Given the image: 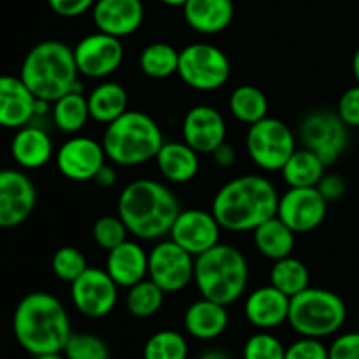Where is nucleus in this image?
Segmentation results:
<instances>
[{
  "instance_id": "nucleus-42",
  "label": "nucleus",
  "mask_w": 359,
  "mask_h": 359,
  "mask_svg": "<svg viewBox=\"0 0 359 359\" xmlns=\"http://www.w3.org/2000/svg\"><path fill=\"white\" fill-rule=\"evenodd\" d=\"M330 359H359V332L339 335L328 347Z\"/></svg>"
},
{
  "instance_id": "nucleus-2",
  "label": "nucleus",
  "mask_w": 359,
  "mask_h": 359,
  "mask_svg": "<svg viewBox=\"0 0 359 359\" xmlns=\"http://www.w3.org/2000/svg\"><path fill=\"white\" fill-rule=\"evenodd\" d=\"M16 342L32 356L63 353L72 335L65 305L51 293L34 291L18 302L13 314Z\"/></svg>"
},
{
  "instance_id": "nucleus-45",
  "label": "nucleus",
  "mask_w": 359,
  "mask_h": 359,
  "mask_svg": "<svg viewBox=\"0 0 359 359\" xmlns=\"http://www.w3.org/2000/svg\"><path fill=\"white\" fill-rule=\"evenodd\" d=\"M212 158H214V163H216L217 167L230 168L233 167L235 161H237V151H235V147L231 146V144L223 142L216 151H214Z\"/></svg>"
},
{
  "instance_id": "nucleus-27",
  "label": "nucleus",
  "mask_w": 359,
  "mask_h": 359,
  "mask_svg": "<svg viewBox=\"0 0 359 359\" xmlns=\"http://www.w3.org/2000/svg\"><path fill=\"white\" fill-rule=\"evenodd\" d=\"M252 241H255L256 249L266 259L287 258L293 255L294 244H297V233L287 226L284 221L273 216L272 219L265 221L252 231Z\"/></svg>"
},
{
  "instance_id": "nucleus-32",
  "label": "nucleus",
  "mask_w": 359,
  "mask_h": 359,
  "mask_svg": "<svg viewBox=\"0 0 359 359\" xmlns=\"http://www.w3.org/2000/svg\"><path fill=\"white\" fill-rule=\"evenodd\" d=\"M270 284L293 298L311 286V272L302 259L287 256L273 262L270 270Z\"/></svg>"
},
{
  "instance_id": "nucleus-5",
  "label": "nucleus",
  "mask_w": 359,
  "mask_h": 359,
  "mask_svg": "<svg viewBox=\"0 0 359 359\" xmlns=\"http://www.w3.org/2000/svg\"><path fill=\"white\" fill-rule=\"evenodd\" d=\"M193 283L200 297L228 307L248 290L249 263L241 249L219 242L195 258Z\"/></svg>"
},
{
  "instance_id": "nucleus-43",
  "label": "nucleus",
  "mask_w": 359,
  "mask_h": 359,
  "mask_svg": "<svg viewBox=\"0 0 359 359\" xmlns=\"http://www.w3.org/2000/svg\"><path fill=\"white\" fill-rule=\"evenodd\" d=\"M97 0H48L55 14L62 18H77L93 9Z\"/></svg>"
},
{
  "instance_id": "nucleus-44",
  "label": "nucleus",
  "mask_w": 359,
  "mask_h": 359,
  "mask_svg": "<svg viewBox=\"0 0 359 359\" xmlns=\"http://www.w3.org/2000/svg\"><path fill=\"white\" fill-rule=\"evenodd\" d=\"M316 188L321 191V195L325 196L328 202H335V200L342 198V196L346 195L347 182L340 174H325Z\"/></svg>"
},
{
  "instance_id": "nucleus-35",
  "label": "nucleus",
  "mask_w": 359,
  "mask_h": 359,
  "mask_svg": "<svg viewBox=\"0 0 359 359\" xmlns=\"http://www.w3.org/2000/svg\"><path fill=\"white\" fill-rule=\"evenodd\" d=\"M189 347L184 337L174 330H161L151 335L144 346V359H186Z\"/></svg>"
},
{
  "instance_id": "nucleus-31",
  "label": "nucleus",
  "mask_w": 359,
  "mask_h": 359,
  "mask_svg": "<svg viewBox=\"0 0 359 359\" xmlns=\"http://www.w3.org/2000/svg\"><path fill=\"white\" fill-rule=\"evenodd\" d=\"M228 109L237 121L251 126L269 116V98L259 88L242 84L231 91Z\"/></svg>"
},
{
  "instance_id": "nucleus-29",
  "label": "nucleus",
  "mask_w": 359,
  "mask_h": 359,
  "mask_svg": "<svg viewBox=\"0 0 359 359\" xmlns=\"http://www.w3.org/2000/svg\"><path fill=\"white\" fill-rule=\"evenodd\" d=\"M280 174L290 188H316L326 174V163L314 151L302 147L291 154Z\"/></svg>"
},
{
  "instance_id": "nucleus-18",
  "label": "nucleus",
  "mask_w": 359,
  "mask_h": 359,
  "mask_svg": "<svg viewBox=\"0 0 359 359\" xmlns=\"http://www.w3.org/2000/svg\"><path fill=\"white\" fill-rule=\"evenodd\" d=\"M182 140L198 154H212L226 142V121L212 105H195L182 118Z\"/></svg>"
},
{
  "instance_id": "nucleus-20",
  "label": "nucleus",
  "mask_w": 359,
  "mask_h": 359,
  "mask_svg": "<svg viewBox=\"0 0 359 359\" xmlns=\"http://www.w3.org/2000/svg\"><path fill=\"white\" fill-rule=\"evenodd\" d=\"M291 298L272 284L252 290L244 304V316L255 328L269 332L287 323Z\"/></svg>"
},
{
  "instance_id": "nucleus-10",
  "label": "nucleus",
  "mask_w": 359,
  "mask_h": 359,
  "mask_svg": "<svg viewBox=\"0 0 359 359\" xmlns=\"http://www.w3.org/2000/svg\"><path fill=\"white\" fill-rule=\"evenodd\" d=\"M298 137L307 149L314 151L328 165H333L349 146V126L340 119L337 111L309 112L300 123Z\"/></svg>"
},
{
  "instance_id": "nucleus-30",
  "label": "nucleus",
  "mask_w": 359,
  "mask_h": 359,
  "mask_svg": "<svg viewBox=\"0 0 359 359\" xmlns=\"http://www.w3.org/2000/svg\"><path fill=\"white\" fill-rule=\"evenodd\" d=\"M51 118L56 128L69 135H76L86 126L88 119H91L88 97L83 91H70L58 100L53 102Z\"/></svg>"
},
{
  "instance_id": "nucleus-14",
  "label": "nucleus",
  "mask_w": 359,
  "mask_h": 359,
  "mask_svg": "<svg viewBox=\"0 0 359 359\" xmlns=\"http://www.w3.org/2000/svg\"><path fill=\"white\" fill-rule=\"evenodd\" d=\"M55 161L63 177L74 182H86L93 181L98 170L107 163V154L98 140L74 135L58 147Z\"/></svg>"
},
{
  "instance_id": "nucleus-34",
  "label": "nucleus",
  "mask_w": 359,
  "mask_h": 359,
  "mask_svg": "<svg viewBox=\"0 0 359 359\" xmlns=\"http://www.w3.org/2000/svg\"><path fill=\"white\" fill-rule=\"evenodd\" d=\"M165 291L151 279L140 280L135 286L128 287L126 293V309L137 319H147L158 314L165 302Z\"/></svg>"
},
{
  "instance_id": "nucleus-36",
  "label": "nucleus",
  "mask_w": 359,
  "mask_h": 359,
  "mask_svg": "<svg viewBox=\"0 0 359 359\" xmlns=\"http://www.w3.org/2000/svg\"><path fill=\"white\" fill-rule=\"evenodd\" d=\"M67 359H111V349L104 339L93 333H74L63 347Z\"/></svg>"
},
{
  "instance_id": "nucleus-6",
  "label": "nucleus",
  "mask_w": 359,
  "mask_h": 359,
  "mask_svg": "<svg viewBox=\"0 0 359 359\" xmlns=\"http://www.w3.org/2000/svg\"><path fill=\"white\" fill-rule=\"evenodd\" d=\"M165 144L160 125L142 111H126L104 132L107 160L121 167H137L154 160Z\"/></svg>"
},
{
  "instance_id": "nucleus-24",
  "label": "nucleus",
  "mask_w": 359,
  "mask_h": 359,
  "mask_svg": "<svg viewBox=\"0 0 359 359\" xmlns=\"http://www.w3.org/2000/svg\"><path fill=\"white\" fill-rule=\"evenodd\" d=\"M182 13L191 30L202 35H216L230 27L235 6L233 0H188Z\"/></svg>"
},
{
  "instance_id": "nucleus-23",
  "label": "nucleus",
  "mask_w": 359,
  "mask_h": 359,
  "mask_svg": "<svg viewBox=\"0 0 359 359\" xmlns=\"http://www.w3.org/2000/svg\"><path fill=\"white\" fill-rule=\"evenodd\" d=\"M11 154L23 170H37L49 163L55 154V146L44 128L28 123L14 133L11 140Z\"/></svg>"
},
{
  "instance_id": "nucleus-15",
  "label": "nucleus",
  "mask_w": 359,
  "mask_h": 359,
  "mask_svg": "<svg viewBox=\"0 0 359 359\" xmlns=\"http://www.w3.org/2000/svg\"><path fill=\"white\" fill-rule=\"evenodd\" d=\"M37 205V189L32 179L18 168L0 170V228L23 224Z\"/></svg>"
},
{
  "instance_id": "nucleus-33",
  "label": "nucleus",
  "mask_w": 359,
  "mask_h": 359,
  "mask_svg": "<svg viewBox=\"0 0 359 359\" xmlns=\"http://www.w3.org/2000/svg\"><path fill=\"white\" fill-rule=\"evenodd\" d=\"M139 67L151 79H167L177 74L179 51L167 42H153L140 53Z\"/></svg>"
},
{
  "instance_id": "nucleus-40",
  "label": "nucleus",
  "mask_w": 359,
  "mask_h": 359,
  "mask_svg": "<svg viewBox=\"0 0 359 359\" xmlns=\"http://www.w3.org/2000/svg\"><path fill=\"white\" fill-rule=\"evenodd\" d=\"M284 359H330V354L328 347L321 342V339L300 337L286 347Z\"/></svg>"
},
{
  "instance_id": "nucleus-46",
  "label": "nucleus",
  "mask_w": 359,
  "mask_h": 359,
  "mask_svg": "<svg viewBox=\"0 0 359 359\" xmlns=\"http://www.w3.org/2000/svg\"><path fill=\"white\" fill-rule=\"evenodd\" d=\"M116 177H118V175H116L114 167H112V165L105 163L104 167L98 170V174L95 175L93 181L97 182L98 186H102V188H112V186L116 184Z\"/></svg>"
},
{
  "instance_id": "nucleus-22",
  "label": "nucleus",
  "mask_w": 359,
  "mask_h": 359,
  "mask_svg": "<svg viewBox=\"0 0 359 359\" xmlns=\"http://www.w3.org/2000/svg\"><path fill=\"white\" fill-rule=\"evenodd\" d=\"M105 272L119 287H132L149 273V252L135 241L126 238L123 244L107 251Z\"/></svg>"
},
{
  "instance_id": "nucleus-19",
  "label": "nucleus",
  "mask_w": 359,
  "mask_h": 359,
  "mask_svg": "<svg viewBox=\"0 0 359 359\" xmlns=\"http://www.w3.org/2000/svg\"><path fill=\"white\" fill-rule=\"evenodd\" d=\"M91 14L98 32L123 39L140 28L144 6L142 0H97Z\"/></svg>"
},
{
  "instance_id": "nucleus-7",
  "label": "nucleus",
  "mask_w": 359,
  "mask_h": 359,
  "mask_svg": "<svg viewBox=\"0 0 359 359\" xmlns=\"http://www.w3.org/2000/svg\"><path fill=\"white\" fill-rule=\"evenodd\" d=\"M346 319V302L335 291L309 286L291 298L287 323L300 337L323 340L335 335Z\"/></svg>"
},
{
  "instance_id": "nucleus-49",
  "label": "nucleus",
  "mask_w": 359,
  "mask_h": 359,
  "mask_svg": "<svg viewBox=\"0 0 359 359\" xmlns=\"http://www.w3.org/2000/svg\"><path fill=\"white\" fill-rule=\"evenodd\" d=\"M160 2L170 7H184V4L188 2V0H160Z\"/></svg>"
},
{
  "instance_id": "nucleus-1",
  "label": "nucleus",
  "mask_w": 359,
  "mask_h": 359,
  "mask_svg": "<svg viewBox=\"0 0 359 359\" xmlns=\"http://www.w3.org/2000/svg\"><path fill=\"white\" fill-rule=\"evenodd\" d=\"M277 207L279 193L273 182L265 175L244 174L217 189L210 212L223 230L245 233L277 216Z\"/></svg>"
},
{
  "instance_id": "nucleus-4",
  "label": "nucleus",
  "mask_w": 359,
  "mask_h": 359,
  "mask_svg": "<svg viewBox=\"0 0 359 359\" xmlns=\"http://www.w3.org/2000/svg\"><path fill=\"white\" fill-rule=\"evenodd\" d=\"M74 48L65 42L42 41L35 44L21 63L20 77L39 100L53 104L70 91H83Z\"/></svg>"
},
{
  "instance_id": "nucleus-41",
  "label": "nucleus",
  "mask_w": 359,
  "mask_h": 359,
  "mask_svg": "<svg viewBox=\"0 0 359 359\" xmlns=\"http://www.w3.org/2000/svg\"><path fill=\"white\" fill-rule=\"evenodd\" d=\"M337 114L349 128H359V83L344 91L337 104Z\"/></svg>"
},
{
  "instance_id": "nucleus-28",
  "label": "nucleus",
  "mask_w": 359,
  "mask_h": 359,
  "mask_svg": "<svg viewBox=\"0 0 359 359\" xmlns=\"http://www.w3.org/2000/svg\"><path fill=\"white\" fill-rule=\"evenodd\" d=\"M88 107L91 119L109 125L128 111V91L114 81H104L90 91Z\"/></svg>"
},
{
  "instance_id": "nucleus-3",
  "label": "nucleus",
  "mask_w": 359,
  "mask_h": 359,
  "mask_svg": "<svg viewBox=\"0 0 359 359\" xmlns=\"http://www.w3.org/2000/svg\"><path fill=\"white\" fill-rule=\"evenodd\" d=\"M179 212L177 196L154 179H137L119 193L118 216L128 233L139 241H161L170 233Z\"/></svg>"
},
{
  "instance_id": "nucleus-39",
  "label": "nucleus",
  "mask_w": 359,
  "mask_h": 359,
  "mask_svg": "<svg viewBox=\"0 0 359 359\" xmlns=\"http://www.w3.org/2000/svg\"><path fill=\"white\" fill-rule=\"evenodd\" d=\"M91 235L98 248H102L104 251H111L116 245L123 244L130 233L119 216H102L95 221Z\"/></svg>"
},
{
  "instance_id": "nucleus-50",
  "label": "nucleus",
  "mask_w": 359,
  "mask_h": 359,
  "mask_svg": "<svg viewBox=\"0 0 359 359\" xmlns=\"http://www.w3.org/2000/svg\"><path fill=\"white\" fill-rule=\"evenodd\" d=\"M34 359H67L63 356V353H55V354H41V356H34Z\"/></svg>"
},
{
  "instance_id": "nucleus-25",
  "label": "nucleus",
  "mask_w": 359,
  "mask_h": 359,
  "mask_svg": "<svg viewBox=\"0 0 359 359\" xmlns=\"http://www.w3.org/2000/svg\"><path fill=\"white\" fill-rule=\"evenodd\" d=\"M228 323L230 316L226 307L202 297L193 302L184 312V330L196 340L217 339L226 332Z\"/></svg>"
},
{
  "instance_id": "nucleus-37",
  "label": "nucleus",
  "mask_w": 359,
  "mask_h": 359,
  "mask_svg": "<svg viewBox=\"0 0 359 359\" xmlns=\"http://www.w3.org/2000/svg\"><path fill=\"white\" fill-rule=\"evenodd\" d=\"M51 269L62 283L72 284L81 273L86 272L88 259L84 252L74 245H63V248L56 249V252L53 255Z\"/></svg>"
},
{
  "instance_id": "nucleus-47",
  "label": "nucleus",
  "mask_w": 359,
  "mask_h": 359,
  "mask_svg": "<svg viewBox=\"0 0 359 359\" xmlns=\"http://www.w3.org/2000/svg\"><path fill=\"white\" fill-rule=\"evenodd\" d=\"M200 359H230V358H228V354L223 353V351L210 349V351H205V353L200 356Z\"/></svg>"
},
{
  "instance_id": "nucleus-26",
  "label": "nucleus",
  "mask_w": 359,
  "mask_h": 359,
  "mask_svg": "<svg viewBox=\"0 0 359 359\" xmlns=\"http://www.w3.org/2000/svg\"><path fill=\"white\" fill-rule=\"evenodd\" d=\"M154 161L163 179L174 184H186L193 181L200 170V154L184 140L165 142Z\"/></svg>"
},
{
  "instance_id": "nucleus-11",
  "label": "nucleus",
  "mask_w": 359,
  "mask_h": 359,
  "mask_svg": "<svg viewBox=\"0 0 359 359\" xmlns=\"http://www.w3.org/2000/svg\"><path fill=\"white\" fill-rule=\"evenodd\" d=\"M154 284L167 294L179 293L193 283L195 256L175 244L172 238L160 241L149 251V273Z\"/></svg>"
},
{
  "instance_id": "nucleus-48",
  "label": "nucleus",
  "mask_w": 359,
  "mask_h": 359,
  "mask_svg": "<svg viewBox=\"0 0 359 359\" xmlns=\"http://www.w3.org/2000/svg\"><path fill=\"white\" fill-rule=\"evenodd\" d=\"M353 74L359 83V48L356 49V53H354V56H353Z\"/></svg>"
},
{
  "instance_id": "nucleus-12",
  "label": "nucleus",
  "mask_w": 359,
  "mask_h": 359,
  "mask_svg": "<svg viewBox=\"0 0 359 359\" xmlns=\"http://www.w3.org/2000/svg\"><path fill=\"white\" fill-rule=\"evenodd\" d=\"M118 287L105 269L88 266L86 272L70 284V300L84 318L102 319L114 311L118 304Z\"/></svg>"
},
{
  "instance_id": "nucleus-38",
  "label": "nucleus",
  "mask_w": 359,
  "mask_h": 359,
  "mask_svg": "<svg viewBox=\"0 0 359 359\" xmlns=\"http://www.w3.org/2000/svg\"><path fill=\"white\" fill-rule=\"evenodd\" d=\"M286 347L269 332H259L249 337L242 349V359H284Z\"/></svg>"
},
{
  "instance_id": "nucleus-13",
  "label": "nucleus",
  "mask_w": 359,
  "mask_h": 359,
  "mask_svg": "<svg viewBox=\"0 0 359 359\" xmlns=\"http://www.w3.org/2000/svg\"><path fill=\"white\" fill-rule=\"evenodd\" d=\"M74 58L81 76L88 79H105L121 67L125 46L121 39L97 30L77 42Z\"/></svg>"
},
{
  "instance_id": "nucleus-16",
  "label": "nucleus",
  "mask_w": 359,
  "mask_h": 359,
  "mask_svg": "<svg viewBox=\"0 0 359 359\" xmlns=\"http://www.w3.org/2000/svg\"><path fill=\"white\" fill-rule=\"evenodd\" d=\"M328 212V200L318 188H290L279 196L277 217L294 233H309L319 228Z\"/></svg>"
},
{
  "instance_id": "nucleus-21",
  "label": "nucleus",
  "mask_w": 359,
  "mask_h": 359,
  "mask_svg": "<svg viewBox=\"0 0 359 359\" xmlns=\"http://www.w3.org/2000/svg\"><path fill=\"white\" fill-rule=\"evenodd\" d=\"M35 102L20 76H0V126L18 130L35 118Z\"/></svg>"
},
{
  "instance_id": "nucleus-17",
  "label": "nucleus",
  "mask_w": 359,
  "mask_h": 359,
  "mask_svg": "<svg viewBox=\"0 0 359 359\" xmlns=\"http://www.w3.org/2000/svg\"><path fill=\"white\" fill-rule=\"evenodd\" d=\"M221 224L210 210L186 209L179 212L170 228V238L182 249L196 256L219 244Z\"/></svg>"
},
{
  "instance_id": "nucleus-9",
  "label": "nucleus",
  "mask_w": 359,
  "mask_h": 359,
  "mask_svg": "<svg viewBox=\"0 0 359 359\" xmlns=\"http://www.w3.org/2000/svg\"><path fill=\"white\" fill-rule=\"evenodd\" d=\"M245 151L258 168L280 172L297 151V137L286 123L266 116L249 126L245 133Z\"/></svg>"
},
{
  "instance_id": "nucleus-8",
  "label": "nucleus",
  "mask_w": 359,
  "mask_h": 359,
  "mask_svg": "<svg viewBox=\"0 0 359 359\" xmlns=\"http://www.w3.org/2000/svg\"><path fill=\"white\" fill-rule=\"evenodd\" d=\"M231 74L226 53L209 42H193L179 51L177 76L196 91H216L228 83Z\"/></svg>"
}]
</instances>
